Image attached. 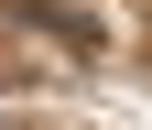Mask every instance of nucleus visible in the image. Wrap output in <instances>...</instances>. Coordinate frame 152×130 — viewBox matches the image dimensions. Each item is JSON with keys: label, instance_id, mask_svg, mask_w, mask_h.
<instances>
[{"label": "nucleus", "instance_id": "f257e3e1", "mask_svg": "<svg viewBox=\"0 0 152 130\" xmlns=\"http://www.w3.org/2000/svg\"><path fill=\"white\" fill-rule=\"evenodd\" d=\"M11 22H22V33H54V44H65V54H109V33L87 22V11H65V0H22Z\"/></svg>", "mask_w": 152, "mask_h": 130}]
</instances>
